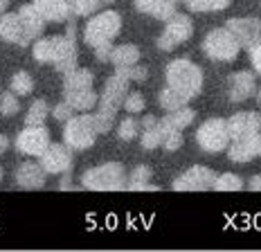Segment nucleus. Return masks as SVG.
Masks as SVG:
<instances>
[{"instance_id":"nucleus-1","label":"nucleus","mask_w":261,"mask_h":252,"mask_svg":"<svg viewBox=\"0 0 261 252\" xmlns=\"http://www.w3.org/2000/svg\"><path fill=\"white\" fill-rule=\"evenodd\" d=\"M167 86L180 92L185 99H194L203 90V70L189 59H173L167 65Z\"/></svg>"},{"instance_id":"nucleus-2","label":"nucleus","mask_w":261,"mask_h":252,"mask_svg":"<svg viewBox=\"0 0 261 252\" xmlns=\"http://www.w3.org/2000/svg\"><path fill=\"white\" fill-rule=\"evenodd\" d=\"M128 173L119 162H106L92 167L81 176V185L90 191H122L126 189Z\"/></svg>"},{"instance_id":"nucleus-3","label":"nucleus","mask_w":261,"mask_h":252,"mask_svg":"<svg viewBox=\"0 0 261 252\" xmlns=\"http://www.w3.org/2000/svg\"><path fill=\"white\" fill-rule=\"evenodd\" d=\"M119 30H122V16L117 12H113V9H106V12L92 16L88 23H86L84 38L90 47L108 45L119 34Z\"/></svg>"},{"instance_id":"nucleus-4","label":"nucleus","mask_w":261,"mask_h":252,"mask_svg":"<svg viewBox=\"0 0 261 252\" xmlns=\"http://www.w3.org/2000/svg\"><path fill=\"white\" fill-rule=\"evenodd\" d=\"M97 135H99V133L95 131V124H92L90 113L72 115V117L65 122V129H63V142L72 151H86V149H90V146L95 144Z\"/></svg>"},{"instance_id":"nucleus-5","label":"nucleus","mask_w":261,"mask_h":252,"mask_svg":"<svg viewBox=\"0 0 261 252\" xmlns=\"http://www.w3.org/2000/svg\"><path fill=\"white\" fill-rule=\"evenodd\" d=\"M239 50H241V45H239V41L227 27L212 30L203 38V52L212 61H234L239 57Z\"/></svg>"},{"instance_id":"nucleus-6","label":"nucleus","mask_w":261,"mask_h":252,"mask_svg":"<svg viewBox=\"0 0 261 252\" xmlns=\"http://www.w3.org/2000/svg\"><path fill=\"white\" fill-rule=\"evenodd\" d=\"M196 142L203 151L207 153H219L230 146V131H227V122L219 117H212L207 122L200 124L196 131Z\"/></svg>"},{"instance_id":"nucleus-7","label":"nucleus","mask_w":261,"mask_h":252,"mask_svg":"<svg viewBox=\"0 0 261 252\" xmlns=\"http://www.w3.org/2000/svg\"><path fill=\"white\" fill-rule=\"evenodd\" d=\"M194 34V23L189 16L185 14H173L169 20H167L165 25V32L160 34V38H158V47H160L162 52H171L176 50L180 43L189 41Z\"/></svg>"},{"instance_id":"nucleus-8","label":"nucleus","mask_w":261,"mask_h":252,"mask_svg":"<svg viewBox=\"0 0 261 252\" xmlns=\"http://www.w3.org/2000/svg\"><path fill=\"white\" fill-rule=\"evenodd\" d=\"M47 146H50V133L45 126H27L16 138V149L32 158H41Z\"/></svg>"},{"instance_id":"nucleus-9","label":"nucleus","mask_w":261,"mask_h":252,"mask_svg":"<svg viewBox=\"0 0 261 252\" xmlns=\"http://www.w3.org/2000/svg\"><path fill=\"white\" fill-rule=\"evenodd\" d=\"M214 180H216V173L212 169L203 167V164H196V167L187 169L182 176L176 178L173 189L176 191H205V189L214 187Z\"/></svg>"},{"instance_id":"nucleus-10","label":"nucleus","mask_w":261,"mask_h":252,"mask_svg":"<svg viewBox=\"0 0 261 252\" xmlns=\"http://www.w3.org/2000/svg\"><path fill=\"white\" fill-rule=\"evenodd\" d=\"M225 27L234 34L239 45L246 47V50H252L254 45L261 43V20L259 18H252V16H248V18H230Z\"/></svg>"},{"instance_id":"nucleus-11","label":"nucleus","mask_w":261,"mask_h":252,"mask_svg":"<svg viewBox=\"0 0 261 252\" xmlns=\"http://www.w3.org/2000/svg\"><path fill=\"white\" fill-rule=\"evenodd\" d=\"M41 167L45 169L47 173H54V176H59V173L70 171L72 169V149H70L68 144H52L45 149V153L41 156Z\"/></svg>"},{"instance_id":"nucleus-12","label":"nucleus","mask_w":261,"mask_h":252,"mask_svg":"<svg viewBox=\"0 0 261 252\" xmlns=\"http://www.w3.org/2000/svg\"><path fill=\"white\" fill-rule=\"evenodd\" d=\"M227 122L230 140H246L261 133V115L259 113H234Z\"/></svg>"},{"instance_id":"nucleus-13","label":"nucleus","mask_w":261,"mask_h":252,"mask_svg":"<svg viewBox=\"0 0 261 252\" xmlns=\"http://www.w3.org/2000/svg\"><path fill=\"white\" fill-rule=\"evenodd\" d=\"M126 95H128V81L124 79V77H119V74H113V77H108V81L104 86V92H101L97 106L117 111V108L124 104V99H126Z\"/></svg>"},{"instance_id":"nucleus-14","label":"nucleus","mask_w":261,"mask_h":252,"mask_svg":"<svg viewBox=\"0 0 261 252\" xmlns=\"http://www.w3.org/2000/svg\"><path fill=\"white\" fill-rule=\"evenodd\" d=\"M54 68L61 74H68L77 70V43H74V25H68L65 36H61V47H59V57L54 61Z\"/></svg>"},{"instance_id":"nucleus-15","label":"nucleus","mask_w":261,"mask_h":252,"mask_svg":"<svg viewBox=\"0 0 261 252\" xmlns=\"http://www.w3.org/2000/svg\"><path fill=\"white\" fill-rule=\"evenodd\" d=\"M254 92H257V79L252 72L241 70V72H234L230 77V99L234 104L250 99Z\"/></svg>"},{"instance_id":"nucleus-16","label":"nucleus","mask_w":261,"mask_h":252,"mask_svg":"<svg viewBox=\"0 0 261 252\" xmlns=\"http://www.w3.org/2000/svg\"><path fill=\"white\" fill-rule=\"evenodd\" d=\"M47 171L41 167V162H23L16 169V185L23 189H41L45 185Z\"/></svg>"},{"instance_id":"nucleus-17","label":"nucleus","mask_w":261,"mask_h":252,"mask_svg":"<svg viewBox=\"0 0 261 252\" xmlns=\"http://www.w3.org/2000/svg\"><path fill=\"white\" fill-rule=\"evenodd\" d=\"M32 5L50 23H61V20L72 18V9H70L68 0H34Z\"/></svg>"},{"instance_id":"nucleus-18","label":"nucleus","mask_w":261,"mask_h":252,"mask_svg":"<svg viewBox=\"0 0 261 252\" xmlns=\"http://www.w3.org/2000/svg\"><path fill=\"white\" fill-rule=\"evenodd\" d=\"M0 38L7 43H16V45H27V36L23 30V20L18 14H5L0 16Z\"/></svg>"},{"instance_id":"nucleus-19","label":"nucleus","mask_w":261,"mask_h":252,"mask_svg":"<svg viewBox=\"0 0 261 252\" xmlns=\"http://www.w3.org/2000/svg\"><path fill=\"white\" fill-rule=\"evenodd\" d=\"M180 0H135V7L142 14H149L158 20H169L176 14V5Z\"/></svg>"},{"instance_id":"nucleus-20","label":"nucleus","mask_w":261,"mask_h":252,"mask_svg":"<svg viewBox=\"0 0 261 252\" xmlns=\"http://www.w3.org/2000/svg\"><path fill=\"white\" fill-rule=\"evenodd\" d=\"M18 16H20V20H23V30H25L27 41H34V38H39L43 34V30H45V18L36 12L34 5H23V7L18 9Z\"/></svg>"},{"instance_id":"nucleus-21","label":"nucleus","mask_w":261,"mask_h":252,"mask_svg":"<svg viewBox=\"0 0 261 252\" xmlns=\"http://www.w3.org/2000/svg\"><path fill=\"white\" fill-rule=\"evenodd\" d=\"M227 156L232 162H250L257 158V135L246 140H234L227 146Z\"/></svg>"},{"instance_id":"nucleus-22","label":"nucleus","mask_w":261,"mask_h":252,"mask_svg":"<svg viewBox=\"0 0 261 252\" xmlns=\"http://www.w3.org/2000/svg\"><path fill=\"white\" fill-rule=\"evenodd\" d=\"M59 47H61V36H47V38H39L34 43V59L39 63H54L59 57Z\"/></svg>"},{"instance_id":"nucleus-23","label":"nucleus","mask_w":261,"mask_h":252,"mask_svg":"<svg viewBox=\"0 0 261 252\" xmlns=\"http://www.w3.org/2000/svg\"><path fill=\"white\" fill-rule=\"evenodd\" d=\"M65 102L74 108V111H92L99 102V95H97L92 88L86 90H74V92H65Z\"/></svg>"},{"instance_id":"nucleus-24","label":"nucleus","mask_w":261,"mask_h":252,"mask_svg":"<svg viewBox=\"0 0 261 252\" xmlns=\"http://www.w3.org/2000/svg\"><path fill=\"white\" fill-rule=\"evenodd\" d=\"M151 178H153V171L149 169V164H138V167L130 171L126 189L130 191H149V189H158L151 185Z\"/></svg>"},{"instance_id":"nucleus-25","label":"nucleus","mask_w":261,"mask_h":252,"mask_svg":"<svg viewBox=\"0 0 261 252\" xmlns=\"http://www.w3.org/2000/svg\"><path fill=\"white\" fill-rule=\"evenodd\" d=\"M92 72L90 70H72L65 74L63 79V95L65 92H74V90H86L92 88Z\"/></svg>"},{"instance_id":"nucleus-26","label":"nucleus","mask_w":261,"mask_h":252,"mask_svg":"<svg viewBox=\"0 0 261 252\" xmlns=\"http://www.w3.org/2000/svg\"><path fill=\"white\" fill-rule=\"evenodd\" d=\"M111 61L115 68H126V65H133L140 61V50L130 43H124V45L113 47L111 52Z\"/></svg>"},{"instance_id":"nucleus-27","label":"nucleus","mask_w":261,"mask_h":252,"mask_svg":"<svg viewBox=\"0 0 261 252\" xmlns=\"http://www.w3.org/2000/svg\"><path fill=\"white\" fill-rule=\"evenodd\" d=\"M194 119H196V113L192 111V108L182 106V108H178V111H171V113H167L165 117H162V122H167L169 126H173V129L182 131V129H187V126L192 124Z\"/></svg>"},{"instance_id":"nucleus-28","label":"nucleus","mask_w":261,"mask_h":252,"mask_svg":"<svg viewBox=\"0 0 261 252\" xmlns=\"http://www.w3.org/2000/svg\"><path fill=\"white\" fill-rule=\"evenodd\" d=\"M115 115H117V111H111V108H101V106H97V111H95V113H90L92 124H95V131H97V133H108V131L113 129Z\"/></svg>"},{"instance_id":"nucleus-29","label":"nucleus","mask_w":261,"mask_h":252,"mask_svg":"<svg viewBox=\"0 0 261 252\" xmlns=\"http://www.w3.org/2000/svg\"><path fill=\"white\" fill-rule=\"evenodd\" d=\"M47 115H50V108H47V104L43 99H34L30 106V111L25 115V124L27 126H43L47 119Z\"/></svg>"},{"instance_id":"nucleus-30","label":"nucleus","mask_w":261,"mask_h":252,"mask_svg":"<svg viewBox=\"0 0 261 252\" xmlns=\"http://www.w3.org/2000/svg\"><path fill=\"white\" fill-rule=\"evenodd\" d=\"M160 126H162V149L178 151L182 146V131L173 129L167 122H162V119H160Z\"/></svg>"},{"instance_id":"nucleus-31","label":"nucleus","mask_w":261,"mask_h":252,"mask_svg":"<svg viewBox=\"0 0 261 252\" xmlns=\"http://www.w3.org/2000/svg\"><path fill=\"white\" fill-rule=\"evenodd\" d=\"M9 88H12V92H16L18 97L32 95V92H34V79H32L30 72L20 70V72H16L12 77V84H9Z\"/></svg>"},{"instance_id":"nucleus-32","label":"nucleus","mask_w":261,"mask_h":252,"mask_svg":"<svg viewBox=\"0 0 261 252\" xmlns=\"http://www.w3.org/2000/svg\"><path fill=\"white\" fill-rule=\"evenodd\" d=\"M158 102H160L162 111H169V113L171 111H178V108H182V106H187V99H185L180 92H176L173 88H169V86H167V88L160 92Z\"/></svg>"},{"instance_id":"nucleus-33","label":"nucleus","mask_w":261,"mask_h":252,"mask_svg":"<svg viewBox=\"0 0 261 252\" xmlns=\"http://www.w3.org/2000/svg\"><path fill=\"white\" fill-rule=\"evenodd\" d=\"M192 12H221L232 5V0H185Z\"/></svg>"},{"instance_id":"nucleus-34","label":"nucleus","mask_w":261,"mask_h":252,"mask_svg":"<svg viewBox=\"0 0 261 252\" xmlns=\"http://www.w3.org/2000/svg\"><path fill=\"white\" fill-rule=\"evenodd\" d=\"M142 149L146 151H153L158 146H162V126H160V119H158V124L149 126V129H144L142 133Z\"/></svg>"},{"instance_id":"nucleus-35","label":"nucleus","mask_w":261,"mask_h":252,"mask_svg":"<svg viewBox=\"0 0 261 252\" xmlns=\"http://www.w3.org/2000/svg\"><path fill=\"white\" fill-rule=\"evenodd\" d=\"M216 191H239L243 189V180L237 176V173H221V176H216L214 180V187Z\"/></svg>"},{"instance_id":"nucleus-36","label":"nucleus","mask_w":261,"mask_h":252,"mask_svg":"<svg viewBox=\"0 0 261 252\" xmlns=\"http://www.w3.org/2000/svg\"><path fill=\"white\" fill-rule=\"evenodd\" d=\"M72 16H90L101 7V0H68Z\"/></svg>"},{"instance_id":"nucleus-37","label":"nucleus","mask_w":261,"mask_h":252,"mask_svg":"<svg viewBox=\"0 0 261 252\" xmlns=\"http://www.w3.org/2000/svg\"><path fill=\"white\" fill-rule=\"evenodd\" d=\"M115 74L124 77L126 81H144L146 74H149V70H146L144 65H140V63H133V65H126V68H117Z\"/></svg>"},{"instance_id":"nucleus-38","label":"nucleus","mask_w":261,"mask_h":252,"mask_svg":"<svg viewBox=\"0 0 261 252\" xmlns=\"http://www.w3.org/2000/svg\"><path fill=\"white\" fill-rule=\"evenodd\" d=\"M20 111V102H18V95L16 92H5L3 97H0V113L5 115V117H12Z\"/></svg>"},{"instance_id":"nucleus-39","label":"nucleus","mask_w":261,"mask_h":252,"mask_svg":"<svg viewBox=\"0 0 261 252\" xmlns=\"http://www.w3.org/2000/svg\"><path fill=\"white\" fill-rule=\"evenodd\" d=\"M138 129H140V122H135L133 117H128L126 119H122L119 122V126H117V135H119V140H124V142H130L138 135Z\"/></svg>"},{"instance_id":"nucleus-40","label":"nucleus","mask_w":261,"mask_h":252,"mask_svg":"<svg viewBox=\"0 0 261 252\" xmlns=\"http://www.w3.org/2000/svg\"><path fill=\"white\" fill-rule=\"evenodd\" d=\"M122 106L128 111V115L142 113V111H144V106H146L144 95H142V92H128V95H126V99H124Z\"/></svg>"},{"instance_id":"nucleus-41","label":"nucleus","mask_w":261,"mask_h":252,"mask_svg":"<svg viewBox=\"0 0 261 252\" xmlns=\"http://www.w3.org/2000/svg\"><path fill=\"white\" fill-rule=\"evenodd\" d=\"M52 115H54L57 122H68V119L74 115V108L70 106L68 102H63V104H57V106L52 108Z\"/></svg>"},{"instance_id":"nucleus-42","label":"nucleus","mask_w":261,"mask_h":252,"mask_svg":"<svg viewBox=\"0 0 261 252\" xmlns=\"http://www.w3.org/2000/svg\"><path fill=\"white\" fill-rule=\"evenodd\" d=\"M111 52H113V43H108V45H99V47H95V57H97V61H101V63L111 61Z\"/></svg>"},{"instance_id":"nucleus-43","label":"nucleus","mask_w":261,"mask_h":252,"mask_svg":"<svg viewBox=\"0 0 261 252\" xmlns=\"http://www.w3.org/2000/svg\"><path fill=\"white\" fill-rule=\"evenodd\" d=\"M250 52V63H252V68L257 70V74H261V43L259 45H254Z\"/></svg>"},{"instance_id":"nucleus-44","label":"nucleus","mask_w":261,"mask_h":252,"mask_svg":"<svg viewBox=\"0 0 261 252\" xmlns=\"http://www.w3.org/2000/svg\"><path fill=\"white\" fill-rule=\"evenodd\" d=\"M61 189H72L74 185H72V178H70V171H65L63 173V178H61V185H59Z\"/></svg>"},{"instance_id":"nucleus-45","label":"nucleus","mask_w":261,"mask_h":252,"mask_svg":"<svg viewBox=\"0 0 261 252\" xmlns=\"http://www.w3.org/2000/svg\"><path fill=\"white\" fill-rule=\"evenodd\" d=\"M248 189H252V191H261V176H252V178H250Z\"/></svg>"},{"instance_id":"nucleus-46","label":"nucleus","mask_w":261,"mask_h":252,"mask_svg":"<svg viewBox=\"0 0 261 252\" xmlns=\"http://www.w3.org/2000/svg\"><path fill=\"white\" fill-rule=\"evenodd\" d=\"M153 124H158V117H155V115H146V117L142 119V126H144V129H149V126H153Z\"/></svg>"},{"instance_id":"nucleus-47","label":"nucleus","mask_w":261,"mask_h":252,"mask_svg":"<svg viewBox=\"0 0 261 252\" xmlns=\"http://www.w3.org/2000/svg\"><path fill=\"white\" fill-rule=\"evenodd\" d=\"M7 146H9V140L5 138V135H0V156H3V153L7 151Z\"/></svg>"},{"instance_id":"nucleus-48","label":"nucleus","mask_w":261,"mask_h":252,"mask_svg":"<svg viewBox=\"0 0 261 252\" xmlns=\"http://www.w3.org/2000/svg\"><path fill=\"white\" fill-rule=\"evenodd\" d=\"M9 3H12V0H0V14H5V9L9 7Z\"/></svg>"},{"instance_id":"nucleus-49","label":"nucleus","mask_w":261,"mask_h":252,"mask_svg":"<svg viewBox=\"0 0 261 252\" xmlns=\"http://www.w3.org/2000/svg\"><path fill=\"white\" fill-rule=\"evenodd\" d=\"M257 156H261V133H257Z\"/></svg>"},{"instance_id":"nucleus-50","label":"nucleus","mask_w":261,"mask_h":252,"mask_svg":"<svg viewBox=\"0 0 261 252\" xmlns=\"http://www.w3.org/2000/svg\"><path fill=\"white\" fill-rule=\"evenodd\" d=\"M254 95H257V104H259V106H261V88H259L257 92H254Z\"/></svg>"},{"instance_id":"nucleus-51","label":"nucleus","mask_w":261,"mask_h":252,"mask_svg":"<svg viewBox=\"0 0 261 252\" xmlns=\"http://www.w3.org/2000/svg\"><path fill=\"white\" fill-rule=\"evenodd\" d=\"M111 3H115V0H101V5H111Z\"/></svg>"},{"instance_id":"nucleus-52","label":"nucleus","mask_w":261,"mask_h":252,"mask_svg":"<svg viewBox=\"0 0 261 252\" xmlns=\"http://www.w3.org/2000/svg\"><path fill=\"white\" fill-rule=\"evenodd\" d=\"M0 180H3V169H0Z\"/></svg>"},{"instance_id":"nucleus-53","label":"nucleus","mask_w":261,"mask_h":252,"mask_svg":"<svg viewBox=\"0 0 261 252\" xmlns=\"http://www.w3.org/2000/svg\"><path fill=\"white\" fill-rule=\"evenodd\" d=\"M0 97H3V95H0Z\"/></svg>"}]
</instances>
